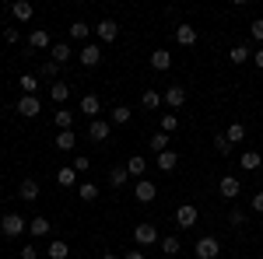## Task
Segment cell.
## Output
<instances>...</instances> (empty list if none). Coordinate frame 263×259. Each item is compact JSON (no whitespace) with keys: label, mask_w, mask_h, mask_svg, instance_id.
I'll list each match as a JSON object with an SVG mask.
<instances>
[{"label":"cell","mask_w":263,"mask_h":259,"mask_svg":"<svg viewBox=\"0 0 263 259\" xmlns=\"http://www.w3.org/2000/svg\"><path fill=\"white\" fill-rule=\"evenodd\" d=\"M70 168H74V172H78V175H81V172H88V168H91V161L84 158V154H78V158H74V165H70Z\"/></svg>","instance_id":"cell-44"},{"label":"cell","mask_w":263,"mask_h":259,"mask_svg":"<svg viewBox=\"0 0 263 259\" xmlns=\"http://www.w3.org/2000/svg\"><path fill=\"white\" fill-rule=\"evenodd\" d=\"M78 60H81V67H99L102 63V46L99 42H88L81 53H78Z\"/></svg>","instance_id":"cell-9"},{"label":"cell","mask_w":263,"mask_h":259,"mask_svg":"<svg viewBox=\"0 0 263 259\" xmlns=\"http://www.w3.org/2000/svg\"><path fill=\"white\" fill-rule=\"evenodd\" d=\"M130 116H134V112H130V105H116V109L109 112V123H112V126H126Z\"/></svg>","instance_id":"cell-28"},{"label":"cell","mask_w":263,"mask_h":259,"mask_svg":"<svg viewBox=\"0 0 263 259\" xmlns=\"http://www.w3.org/2000/svg\"><path fill=\"white\" fill-rule=\"evenodd\" d=\"M25 231H28V221L21 217V214H14V210L4 214V221H0V235H4V238H18Z\"/></svg>","instance_id":"cell-1"},{"label":"cell","mask_w":263,"mask_h":259,"mask_svg":"<svg viewBox=\"0 0 263 259\" xmlns=\"http://www.w3.org/2000/svg\"><path fill=\"white\" fill-rule=\"evenodd\" d=\"M21 259H39V249L35 245H21Z\"/></svg>","instance_id":"cell-45"},{"label":"cell","mask_w":263,"mask_h":259,"mask_svg":"<svg viewBox=\"0 0 263 259\" xmlns=\"http://www.w3.org/2000/svg\"><path fill=\"white\" fill-rule=\"evenodd\" d=\"M123 259H147L144 252H123Z\"/></svg>","instance_id":"cell-48"},{"label":"cell","mask_w":263,"mask_h":259,"mask_svg":"<svg viewBox=\"0 0 263 259\" xmlns=\"http://www.w3.org/2000/svg\"><path fill=\"white\" fill-rule=\"evenodd\" d=\"M18 88H21V95H39V77L35 74H25L18 81Z\"/></svg>","instance_id":"cell-31"},{"label":"cell","mask_w":263,"mask_h":259,"mask_svg":"<svg viewBox=\"0 0 263 259\" xmlns=\"http://www.w3.org/2000/svg\"><path fill=\"white\" fill-rule=\"evenodd\" d=\"M130 182V172H126V165H116V168H109V186L112 189H123Z\"/></svg>","instance_id":"cell-22"},{"label":"cell","mask_w":263,"mask_h":259,"mask_svg":"<svg viewBox=\"0 0 263 259\" xmlns=\"http://www.w3.org/2000/svg\"><path fill=\"white\" fill-rule=\"evenodd\" d=\"M49 98L57 102V105H63V102L70 98V84H67V81H53V84H49Z\"/></svg>","instance_id":"cell-17"},{"label":"cell","mask_w":263,"mask_h":259,"mask_svg":"<svg viewBox=\"0 0 263 259\" xmlns=\"http://www.w3.org/2000/svg\"><path fill=\"white\" fill-rule=\"evenodd\" d=\"M53 123H57V130H74V112L70 109H57L53 112Z\"/></svg>","instance_id":"cell-29"},{"label":"cell","mask_w":263,"mask_h":259,"mask_svg":"<svg viewBox=\"0 0 263 259\" xmlns=\"http://www.w3.org/2000/svg\"><path fill=\"white\" fill-rule=\"evenodd\" d=\"M46 256H49V259H67V256H70V245H67L63 238H53V242H49V249H46Z\"/></svg>","instance_id":"cell-25"},{"label":"cell","mask_w":263,"mask_h":259,"mask_svg":"<svg viewBox=\"0 0 263 259\" xmlns=\"http://www.w3.org/2000/svg\"><path fill=\"white\" fill-rule=\"evenodd\" d=\"M70 39H78V42L88 46V39H91V25H88V21H74V25H70Z\"/></svg>","instance_id":"cell-27"},{"label":"cell","mask_w":263,"mask_h":259,"mask_svg":"<svg viewBox=\"0 0 263 259\" xmlns=\"http://www.w3.org/2000/svg\"><path fill=\"white\" fill-rule=\"evenodd\" d=\"M57 74H60V67H57L53 60H42L39 63V77L42 81H57Z\"/></svg>","instance_id":"cell-35"},{"label":"cell","mask_w":263,"mask_h":259,"mask_svg":"<svg viewBox=\"0 0 263 259\" xmlns=\"http://www.w3.org/2000/svg\"><path fill=\"white\" fill-rule=\"evenodd\" d=\"M228 60L235 63V67H242V63L253 60V49H249V46H232V49H228Z\"/></svg>","instance_id":"cell-24"},{"label":"cell","mask_w":263,"mask_h":259,"mask_svg":"<svg viewBox=\"0 0 263 259\" xmlns=\"http://www.w3.org/2000/svg\"><path fill=\"white\" fill-rule=\"evenodd\" d=\"M53 144H57V151H74V147H78V133H74V130H60Z\"/></svg>","instance_id":"cell-19"},{"label":"cell","mask_w":263,"mask_h":259,"mask_svg":"<svg viewBox=\"0 0 263 259\" xmlns=\"http://www.w3.org/2000/svg\"><path fill=\"white\" fill-rule=\"evenodd\" d=\"M102 259H123L120 252H102Z\"/></svg>","instance_id":"cell-49"},{"label":"cell","mask_w":263,"mask_h":259,"mask_svg":"<svg viewBox=\"0 0 263 259\" xmlns=\"http://www.w3.org/2000/svg\"><path fill=\"white\" fill-rule=\"evenodd\" d=\"M78 196H81L84 203H95V200H99V186H95V182H81V186H78Z\"/></svg>","instance_id":"cell-32"},{"label":"cell","mask_w":263,"mask_h":259,"mask_svg":"<svg viewBox=\"0 0 263 259\" xmlns=\"http://www.w3.org/2000/svg\"><path fill=\"white\" fill-rule=\"evenodd\" d=\"M95 39L99 42H116L120 39V25H116L112 18H102L99 25H95Z\"/></svg>","instance_id":"cell-7"},{"label":"cell","mask_w":263,"mask_h":259,"mask_svg":"<svg viewBox=\"0 0 263 259\" xmlns=\"http://www.w3.org/2000/svg\"><path fill=\"white\" fill-rule=\"evenodd\" d=\"M197 217H200V210H197L193 203H179V207H176V228H179V231H190V228L197 224Z\"/></svg>","instance_id":"cell-3"},{"label":"cell","mask_w":263,"mask_h":259,"mask_svg":"<svg viewBox=\"0 0 263 259\" xmlns=\"http://www.w3.org/2000/svg\"><path fill=\"white\" fill-rule=\"evenodd\" d=\"M249 35H253V39H256V42L263 46V18H256L253 25H249Z\"/></svg>","instance_id":"cell-42"},{"label":"cell","mask_w":263,"mask_h":259,"mask_svg":"<svg viewBox=\"0 0 263 259\" xmlns=\"http://www.w3.org/2000/svg\"><path fill=\"white\" fill-rule=\"evenodd\" d=\"M218 193H221L224 200H235L239 193H242V182L235 179V175H221V182H218Z\"/></svg>","instance_id":"cell-11"},{"label":"cell","mask_w":263,"mask_h":259,"mask_svg":"<svg viewBox=\"0 0 263 259\" xmlns=\"http://www.w3.org/2000/svg\"><path fill=\"white\" fill-rule=\"evenodd\" d=\"M176 42L186 46V49L197 46V28H193V25H179V28H176Z\"/></svg>","instance_id":"cell-18"},{"label":"cell","mask_w":263,"mask_h":259,"mask_svg":"<svg viewBox=\"0 0 263 259\" xmlns=\"http://www.w3.org/2000/svg\"><path fill=\"white\" fill-rule=\"evenodd\" d=\"M151 151H155V154H162V151H168V133H162V130H158V133L151 137Z\"/></svg>","instance_id":"cell-38"},{"label":"cell","mask_w":263,"mask_h":259,"mask_svg":"<svg viewBox=\"0 0 263 259\" xmlns=\"http://www.w3.org/2000/svg\"><path fill=\"white\" fill-rule=\"evenodd\" d=\"M11 14H14L18 21H28L32 14H35V7H32L28 0H14V4H11Z\"/></svg>","instance_id":"cell-26"},{"label":"cell","mask_w":263,"mask_h":259,"mask_svg":"<svg viewBox=\"0 0 263 259\" xmlns=\"http://www.w3.org/2000/svg\"><path fill=\"white\" fill-rule=\"evenodd\" d=\"M176 165H179V154L176 151H162L155 158V168H162V172H176Z\"/></svg>","instance_id":"cell-21"},{"label":"cell","mask_w":263,"mask_h":259,"mask_svg":"<svg viewBox=\"0 0 263 259\" xmlns=\"http://www.w3.org/2000/svg\"><path fill=\"white\" fill-rule=\"evenodd\" d=\"M109 133H112V123H109V119H102V116H99V119L88 123V137H91V140H109Z\"/></svg>","instance_id":"cell-12"},{"label":"cell","mask_w":263,"mask_h":259,"mask_svg":"<svg viewBox=\"0 0 263 259\" xmlns=\"http://www.w3.org/2000/svg\"><path fill=\"white\" fill-rule=\"evenodd\" d=\"M214 151H218V154H232V144H228V137H224V133H218V137H214Z\"/></svg>","instance_id":"cell-40"},{"label":"cell","mask_w":263,"mask_h":259,"mask_svg":"<svg viewBox=\"0 0 263 259\" xmlns=\"http://www.w3.org/2000/svg\"><path fill=\"white\" fill-rule=\"evenodd\" d=\"M141 105H144V109H158V105H162V91L147 88V91L141 95Z\"/></svg>","instance_id":"cell-34"},{"label":"cell","mask_w":263,"mask_h":259,"mask_svg":"<svg viewBox=\"0 0 263 259\" xmlns=\"http://www.w3.org/2000/svg\"><path fill=\"white\" fill-rule=\"evenodd\" d=\"M39 193H42L39 179H21V186H18V200H39Z\"/></svg>","instance_id":"cell-14"},{"label":"cell","mask_w":263,"mask_h":259,"mask_svg":"<svg viewBox=\"0 0 263 259\" xmlns=\"http://www.w3.org/2000/svg\"><path fill=\"white\" fill-rule=\"evenodd\" d=\"M260 165H263V154H256V151H246L239 158V168H246V172H256Z\"/></svg>","instance_id":"cell-30"},{"label":"cell","mask_w":263,"mask_h":259,"mask_svg":"<svg viewBox=\"0 0 263 259\" xmlns=\"http://www.w3.org/2000/svg\"><path fill=\"white\" fill-rule=\"evenodd\" d=\"M162 252L165 256H176V252H179V235H165L162 238Z\"/></svg>","instance_id":"cell-37"},{"label":"cell","mask_w":263,"mask_h":259,"mask_svg":"<svg viewBox=\"0 0 263 259\" xmlns=\"http://www.w3.org/2000/svg\"><path fill=\"white\" fill-rule=\"evenodd\" d=\"M14 109H18V116H25V119H35L42 112V102H39V95H21Z\"/></svg>","instance_id":"cell-4"},{"label":"cell","mask_w":263,"mask_h":259,"mask_svg":"<svg viewBox=\"0 0 263 259\" xmlns=\"http://www.w3.org/2000/svg\"><path fill=\"white\" fill-rule=\"evenodd\" d=\"M168 67H172V53H168V49H155V53H151V70L165 74Z\"/></svg>","instance_id":"cell-16"},{"label":"cell","mask_w":263,"mask_h":259,"mask_svg":"<svg viewBox=\"0 0 263 259\" xmlns=\"http://www.w3.org/2000/svg\"><path fill=\"white\" fill-rule=\"evenodd\" d=\"M228 224H232V228H242V224H246V210H239V207H235V210L228 214Z\"/></svg>","instance_id":"cell-41"},{"label":"cell","mask_w":263,"mask_h":259,"mask_svg":"<svg viewBox=\"0 0 263 259\" xmlns=\"http://www.w3.org/2000/svg\"><path fill=\"white\" fill-rule=\"evenodd\" d=\"M28 46H32V49H46V53H49V49H53V39H49V32H46V28H32V32H28Z\"/></svg>","instance_id":"cell-10"},{"label":"cell","mask_w":263,"mask_h":259,"mask_svg":"<svg viewBox=\"0 0 263 259\" xmlns=\"http://www.w3.org/2000/svg\"><path fill=\"white\" fill-rule=\"evenodd\" d=\"M74 56V49L67 46V42H53V49H49V60L57 63V67H63V63Z\"/></svg>","instance_id":"cell-15"},{"label":"cell","mask_w":263,"mask_h":259,"mask_svg":"<svg viewBox=\"0 0 263 259\" xmlns=\"http://www.w3.org/2000/svg\"><path fill=\"white\" fill-rule=\"evenodd\" d=\"M162 102L168 105V109H182V102H186V88L182 84H168L162 91Z\"/></svg>","instance_id":"cell-8"},{"label":"cell","mask_w":263,"mask_h":259,"mask_svg":"<svg viewBox=\"0 0 263 259\" xmlns=\"http://www.w3.org/2000/svg\"><path fill=\"white\" fill-rule=\"evenodd\" d=\"M249 207H253L256 214H263V189H260V193H256V196H253V200H249Z\"/></svg>","instance_id":"cell-46"},{"label":"cell","mask_w":263,"mask_h":259,"mask_svg":"<svg viewBox=\"0 0 263 259\" xmlns=\"http://www.w3.org/2000/svg\"><path fill=\"white\" fill-rule=\"evenodd\" d=\"M193 256L197 259H218L221 256V242L214 238V235H203V238H197V245H193Z\"/></svg>","instance_id":"cell-2"},{"label":"cell","mask_w":263,"mask_h":259,"mask_svg":"<svg viewBox=\"0 0 263 259\" xmlns=\"http://www.w3.org/2000/svg\"><path fill=\"white\" fill-rule=\"evenodd\" d=\"M4 42H7V46H18L21 32H18V28H4Z\"/></svg>","instance_id":"cell-43"},{"label":"cell","mask_w":263,"mask_h":259,"mask_svg":"<svg viewBox=\"0 0 263 259\" xmlns=\"http://www.w3.org/2000/svg\"><path fill=\"white\" fill-rule=\"evenodd\" d=\"M134 200L137 203H155L158 200V186L151 179H137V186H134Z\"/></svg>","instance_id":"cell-6"},{"label":"cell","mask_w":263,"mask_h":259,"mask_svg":"<svg viewBox=\"0 0 263 259\" xmlns=\"http://www.w3.org/2000/svg\"><path fill=\"white\" fill-rule=\"evenodd\" d=\"M253 63L263 70V46H256V49H253Z\"/></svg>","instance_id":"cell-47"},{"label":"cell","mask_w":263,"mask_h":259,"mask_svg":"<svg viewBox=\"0 0 263 259\" xmlns=\"http://www.w3.org/2000/svg\"><path fill=\"white\" fill-rule=\"evenodd\" d=\"M81 112H84V116H91V119H99L102 98H99V95H84V98H81Z\"/></svg>","instance_id":"cell-23"},{"label":"cell","mask_w":263,"mask_h":259,"mask_svg":"<svg viewBox=\"0 0 263 259\" xmlns=\"http://www.w3.org/2000/svg\"><path fill=\"white\" fill-rule=\"evenodd\" d=\"M57 182H60L63 189H74V186H78V172H74V168H60V172H57Z\"/></svg>","instance_id":"cell-33"},{"label":"cell","mask_w":263,"mask_h":259,"mask_svg":"<svg viewBox=\"0 0 263 259\" xmlns=\"http://www.w3.org/2000/svg\"><path fill=\"white\" fill-rule=\"evenodd\" d=\"M49 231H53V224H49L46 217H32L28 221V235H32V238H49Z\"/></svg>","instance_id":"cell-13"},{"label":"cell","mask_w":263,"mask_h":259,"mask_svg":"<svg viewBox=\"0 0 263 259\" xmlns=\"http://www.w3.org/2000/svg\"><path fill=\"white\" fill-rule=\"evenodd\" d=\"M172 130H179V116H176V112H165L162 116V133H172Z\"/></svg>","instance_id":"cell-39"},{"label":"cell","mask_w":263,"mask_h":259,"mask_svg":"<svg viewBox=\"0 0 263 259\" xmlns=\"http://www.w3.org/2000/svg\"><path fill=\"white\" fill-rule=\"evenodd\" d=\"M224 137H228V144H239V140H246V126L242 123H232V126L224 130Z\"/></svg>","instance_id":"cell-36"},{"label":"cell","mask_w":263,"mask_h":259,"mask_svg":"<svg viewBox=\"0 0 263 259\" xmlns=\"http://www.w3.org/2000/svg\"><path fill=\"white\" fill-rule=\"evenodd\" d=\"M134 242L144 245V249H147V245H155V242H158V228H155L151 221H141V224L134 228Z\"/></svg>","instance_id":"cell-5"},{"label":"cell","mask_w":263,"mask_h":259,"mask_svg":"<svg viewBox=\"0 0 263 259\" xmlns=\"http://www.w3.org/2000/svg\"><path fill=\"white\" fill-rule=\"evenodd\" d=\"M126 172H130L134 179H144V175H147V158H144V154H134V158L126 161Z\"/></svg>","instance_id":"cell-20"}]
</instances>
